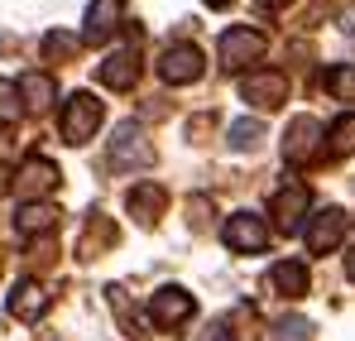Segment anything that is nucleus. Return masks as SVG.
<instances>
[{
	"label": "nucleus",
	"instance_id": "nucleus-12",
	"mask_svg": "<svg viewBox=\"0 0 355 341\" xmlns=\"http://www.w3.org/2000/svg\"><path fill=\"white\" fill-rule=\"evenodd\" d=\"M307 188L302 183H284L279 192H274V217H279V231H302V217H307Z\"/></svg>",
	"mask_w": 355,
	"mask_h": 341
},
{
	"label": "nucleus",
	"instance_id": "nucleus-15",
	"mask_svg": "<svg viewBox=\"0 0 355 341\" xmlns=\"http://www.w3.org/2000/svg\"><path fill=\"white\" fill-rule=\"evenodd\" d=\"M164 207H168V192H164L159 183H139V188L125 197V212H130L135 222H144V226H154V222L164 217Z\"/></svg>",
	"mask_w": 355,
	"mask_h": 341
},
{
	"label": "nucleus",
	"instance_id": "nucleus-20",
	"mask_svg": "<svg viewBox=\"0 0 355 341\" xmlns=\"http://www.w3.org/2000/svg\"><path fill=\"white\" fill-rule=\"evenodd\" d=\"M226 140H231V149L250 154V149H259V140H264V125H259V120H231Z\"/></svg>",
	"mask_w": 355,
	"mask_h": 341
},
{
	"label": "nucleus",
	"instance_id": "nucleus-29",
	"mask_svg": "<svg viewBox=\"0 0 355 341\" xmlns=\"http://www.w3.org/2000/svg\"><path fill=\"white\" fill-rule=\"evenodd\" d=\"M207 5H211V10H226V5H231V0H207Z\"/></svg>",
	"mask_w": 355,
	"mask_h": 341
},
{
	"label": "nucleus",
	"instance_id": "nucleus-2",
	"mask_svg": "<svg viewBox=\"0 0 355 341\" xmlns=\"http://www.w3.org/2000/svg\"><path fill=\"white\" fill-rule=\"evenodd\" d=\"M101 130V101L92 92H72L62 101V140L67 144H87Z\"/></svg>",
	"mask_w": 355,
	"mask_h": 341
},
{
	"label": "nucleus",
	"instance_id": "nucleus-13",
	"mask_svg": "<svg viewBox=\"0 0 355 341\" xmlns=\"http://www.w3.org/2000/svg\"><path fill=\"white\" fill-rule=\"evenodd\" d=\"M49 288L34 284V279H19L15 284V293H10V317H19V322H39L44 313H49Z\"/></svg>",
	"mask_w": 355,
	"mask_h": 341
},
{
	"label": "nucleus",
	"instance_id": "nucleus-17",
	"mask_svg": "<svg viewBox=\"0 0 355 341\" xmlns=\"http://www.w3.org/2000/svg\"><path fill=\"white\" fill-rule=\"evenodd\" d=\"M15 226H19V235H53L58 207H53V202H24L19 217H15Z\"/></svg>",
	"mask_w": 355,
	"mask_h": 341
},
{
	"label": "nucleus",
	"instance_id": "nucleus-19",
	"mask_svg": "<svg viewBox=\"0 0 355 341\" xmlns=\"http://www.w3.org/2000/svg\"><path fill=\"white\" fill-rule=\"evenodd\" d=\"M322 154H327V159H346V154H355V111L341 115V120L322 135Z\"/></svg>",
	"mask_w": 355,
	"mask_h": 341
},
{
	"label": "nucleus",
	"instance_id": "nucleus-28",
	"mask_svg": "<svg viewBox=\"0 0 355 341\" xmlns=\"http://www.w3.org/2000/svg\"><path fill=\"white\" fill-rule=\"evenodd\" d=\"M5 188H10V169L0 164V192H5Z\"/></svg>",
	"mask_w": 355,
	"mask_h": 341
},
{
	"label": "nucleus",
	"instance_id": "nucleus-14",
	"mask_svg": "<svg viewBox=\"0 0 355 341\" xmlns=\"http://www.w3.org/2000/svg\"><path fill=\"white\" fill-rule=\"evenodd\" d=\"M120 15H125L120 0H92V10H87V29H82V44H106V39L120 29Z\"/></svg>",
	"mask_w": 355,
	"mask_h": 341
},
{
	"label": "nucleus",
	"instance_id": "nucleus-4",
	"mask_svg": "<svg viewBox=\"0 0 355 341\" xmlns=\"http://www.w3.org/2000/svg\"><path fill=\"white\" fill-rule=\"evenodd\" d=\"M269 49V39L259 34V29H250V24H231L226 34H221V63L240 72V67H250V63H259Z\"/></svg>",
	"mask_w": 355,
	"mask_h": 341
},
{
	"label": "nucleus",
	"instance_id": "nucleus-7",
	"mask_svg": "<svg viewBox=\"0 0 355 341\" xmlns=\"http://www.w3.org/2000/svg\"><path fill=\"white\" fill-rule=\"evenodd\" d=\"M149 317H154V327H164V332L182 327V322L192 317V293L178 288V284L154 288V298H149Z\"/></svg>",
	"mask_w": 355,
	"mask_h": 341
},
{
	"label": "nucleus",
	"instance_id": "nucleus-16",
	"mask_svg": "<svg viewBox=\"0 0 355 341\" xmlns=\"http://www.w3.org/2000/svg\"><path fill=\"white\" fill-rule=\"evenodd\" d=\"M15 87H19V101H24V111H39V115L49 111V106H53V97H58L53 77H44V72H24Z\"/></svg>",
	"mask_w": 355,
	"mask_h": 341
},
{
	"label": "nucleus",
	"instance_id": "nucleus-22",
	"mask_svg": "<svg viewBox=\"0 0 355 341\" xmlns=\"http://www.w3.org/2000/svg\"><path fill=\"white\" fill-rule=\"evenodd\" d=\"M111 240H116V226L96 217V222H92V231H87V240H82V255H87V260H96V255H101Z\"/></svg>",
	"mask_w": 355,
	"mask_h": 341
},
{
	"label": "nucleus",
	"instance_id": "nucleus-27",
	"mask_svg": "<svg viewBox=\"0 0 355 341\" xmlns=\"http://www.w3.org/2000/svg\"><path fill=\"white\" fill-rule=\"evenodd\" d=\"M346 274H351V284H355V250H346Z\"/></svg>",
	"mask_w": 355,
	"mask_h": 341
},
{
	"label": "nucleus",
	"instance_id": "nucleus-5",
	"mask_svg": "<svg viewBox=\"0 0 355 341\" xmlns=\"http://www.w3.org/2000/svg\"><path fill=\"white\" fill-rule=\"evenodd\" d=\"M149 159H154V144L144 140V130L135 120L116 125V135H111V169H144Z\"/></svg>",
	"mask_w": 355,
	"mask_h": 341
},
{
	"label": "nucleus",
	"instance_id": "nucleus-9",
	"mask_svg": "<svg viewBox=\"0 0 355 341\" xmlns=\"http://www.w3.org/2000/svg\"><path fill=\"white\" fill-rule=\"evenodd\" d=\"M159 77H164L168 87L197 82V77H202V49H197V44H173L168 53L159 58Z\"/></svg>",
	"mask_w": 355,
	"mask_h": 341
},
{
	"label": "nucleus",
	"instance_id": "nucleus-25",
	"mask_svg": "<svg viewBox=\"0 0 355 341\" xmlns=\"http://www.w3.org/2000/svg\"><path fill=\"white\" fill-rule=\"evenodd\" d=\"M274 341H312V322L307 317H279L274 322Z\"/></svg>",
	"mask_w": 355,
	"mask_h": 341
},
{
	"label": "nucleus",
	"instance_id": "nucleus-11",
	"mask_svg": "<svg viewBox=\"0 0 355 341\" xmlns=\"http://www.w3.org/2000/svg\"><path fill=\"white\" fill-rule=\"evenodd\" d=\"M341 235H346V212L341 207H322L312 217V226H307V250L312 255H327V250L341 245Z\"/></svg>",
	"mask_w": 355,
	"mask_h": 341
},
{
	"label": "nucleus",
	"instance_id": "nucleus-26",
	"mask_svg": "<svg viewBox=\"0 0 355 341\" xmlns=\"http://www.w3.org/2000/svg\"><path fill=\"white\" fill-rule=\"evenodd\" d=\"M293 0H259V10H269V15H279V10H288Z\"/></svg>",
	"mask_w": 355,
	"mask_h": 341
},
{
	"label": "nucleus",
	"instance_id": "nucleus-23",
	"mask_svg": "<svg viewBox=\"0 0 355 341\" xmlns=\"http://www.w3.org/2000/svg\"><path fill=\"white\" fill-rule=\"evenodd\" d=\"M77 49H82L77 34H62V29H49L44 34V58H72Z\"/></svg>",
	"mask_w": 355,
	"mask_h": 341
},
{
	"label": "nucleus",
	"instance_id": "nucleus-10",
	"mask_svg": "<svg viewBox=\"0 0 355 341\" xmlns=\"http://www.w3.org/2000/svg\"><path fill=\"white\" fill-rule=\"evenodd\" d=\"M221 235H226V245H231V250H240V255H259V250L269 245V226H264L254 212H236V217L226 222V231H221Z\"/></svg>",
	"mask_w": 355,
	"mask_h": 341
},
{
	"label": "nucleus",
	"instance_id": "nucleus-18",
	"mask_svg": "<svg viewBox=\"0 0 355 341\" xmlns=\"http://www.w3.org/2000/svg\"><path fill=\"white\" fill-rule=\"evenodd\" d=\"M269 284H274V293H284V298H302L307 293V265L302 260H279L269 269Z\"/></svg>",
	"mask_w": 355,
	"mask_h": 341
},
{
	"label": "nucleus",
	"instance_id": "nucleus-1",
	"mask_svg": "<svg viewBox=\"0 0 355 341\" xmlns=\"http://www.w3.org/2000/svg\"><path fill=\"white\" fill-rule=\"evenodd\" d=\"M96 77H101L111 92H130V87L139 82V29H130V34H125V39L116 44V49L101 58Z\"/></svg>",
	"mask_w": 355,
	"mask_h": 341
},
{
	"label": "nucleus",
	"instance_id": "nucleus-3",
	"mask_svg": "<svg viewBox=\"0 0 355 341\" xmlns=\"http://www.w3.org/2000/svg\"><path fill=\"white\" fill-rule=\"evenodd\" d=\"M58 164L53 159H44V154H29L24 164H19V173H10V188L24 197V202H39V197H53L58 192Z\"/></svg>",
	"mask_w": 355,
	"mask_h": 341
},
{
	"label": "nucleus",
	"instance_id": "nucleus-6",
	"mask_svg": "<svg viewBox=\"0 0 355 341\" xmlns=\"http://www.w3.org/2000/svg\"><path fill=\"white\" fill-rule=\"evenodd\" d=\"M322 120H312V115H297L293 125H288V135H284V164H293L302 169L307 159H317L322 154Z\"/></svg>",
	"mask_w": 355,
	"mask_h": 341
},
{
	"label": "nucleus",
	"instance_id": "nucleus-21",
	"mask_svg": "<svg viewBox=\"0 0 355 341\" xmlns=\"http://www.w3.org/2000/svg\"><path fill=\"white\" fill-rule=\"evenodd\" d=\"M327 92H331L336 101H355V67L351 63H341V67L327 72Z\"/></svg>",
	"mask_w": 355,
	"mask_h": 341
},
{
	"label": "nucleus",
	"instance_id": "nucleus-8",
	"mask_svg": "<svg viewBox=\"0 0 355 341\" xmlns=\"http://www.w3.org/2000/svg\"><path fill=\"white\" fill-rule=\"evenodd\" d=\"M240 97H245L250 106H259V111H279V106L288 101V77H284V72H250V77L240 82Z\"/></svg>",
	"mask_w": 355,
	"mask_h": 341
},
{
	"label": "nucleus",
	"instance_id": "nucleus-24",
	"mask_svg": "<svg viewBox=\"0 0 355 341\" xmlns=\"http://www.w3.org/2000/svg\"><path fill=\"white\" fill-rule=\"evenodd\" d=\"M24 115V101H19V87L0 77V125H15Z\"/></svg>",
	"mask_w": 355,
	"mask_h": 341
}]
</instances>
